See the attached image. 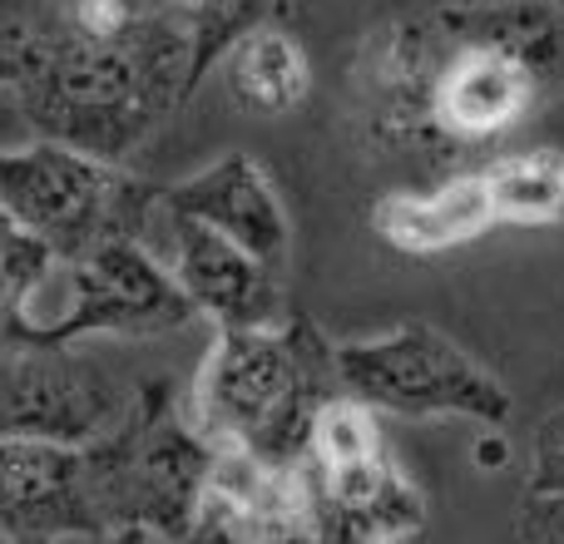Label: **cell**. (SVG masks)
I'll return each mask as SVG.
<instances>
[{
	"instance_id": "1",
	"label": "cell",
	"mask_w": 564,
	"mask_h": 544,
	"mask_svg": "<svg viewBox=\"0 0 564 544\" xmlns=\"http://www.w3.org/2000/svg\"><path fill=\"white\" fill-rule=\"evenodd\" d=\"M564 95V10L486 0L367 30L351 59V119L381 149L490 144L540 99Z\"/></svg>"
},
{
	"instance_id": "2",
	"label": "cell",
	"mask_w": 564,
	"mask_h": 544,
	"mask_svg": "<svg viewBox=\"0 0 564 544\" xmlns=\"http://www.w3.org/2000/svg\"><path fill=\"white\" fill-rule=\"evenodd\" d=\"M10 89L45 144L124 164L194 95V50L169 10H144L119 35H79L45 15L30 25V59Z\"/></svg>"
},
{
	"instance_id": "3",
	"label": "cell",
	"mask_w": 564,
	"mask_h": 544,
	"mask_svg": "<svg viewBox=\"0 0 564 544\" xmlns=\"http://www.w3.org/2000/svg\"><path fill=\"white\" fill-rule=\"evenodd\" d=\"M332 381V347H322L307 322L218 331L198 367L188 421L214 450H243L263 466L297 470L317 411L341 396Z\"/></svg>"
},
{
	"instance_id": "4",
	"label": "cell",
	"mask_w": 564,
	"mask_h": 544,
	"mask_svg": "<svg viewBox=\"0 0 564 544\" xmlns=\"http://www.w3.org/2000/svg\"><path fill=\"white\" fill-rule=\"evenodd\" d=\"M159 184L99 164L65 144L0 149V214L25 228L55 263H75L109 238H139Z\"/></svg>"
},
{
	"instance_id": "5",
	"label": "cell",
	"mask_w": 564,
	"mask_h": 544,
	"mask_svg": "<svg viewBox=\"0 0 564 544\" xmlns=\"http://www.w3.org/2000/svg\"><path fill=\"white\" fill-rule=\"evenodd\" d=\"M341 396L367 411L397 416H470L500 426L510 416V396L470 351H460L431 322H401L381 337L337 341L332 347Z\"/></svg>"
},
{
	"instance_id": "6",
	"label": "cell",
	"mask_w": 564,
	"mask_h": 544,
	"mask_svg": "<svg viewBox=\"0 0 564 544\" xmlns=\"http://www.w3.org/2000/svg\"><path fill=\"white\" fill-rule=\"evenodd\" d=\"M139 391L89 341L0 337V436L89 446L124 426Z\"/></svg>"
},
{
	"instance_id": "7",
	"label": "cell",
	"mask_w": 564,
	"mask_h": 544,
	"mask_svg": "<svg viewBox=\"0 0 564 544\" xmlns=\"http://www.w3.org/2000/svg\"><path fill=\"white\" fill-rule=\"evenodd\" d=\"M119 525L115 450L105 440L59 446V440L0 436V540L6 544H69L105 540Z\"/></svg>"
},
{
	"instance_id": "8",
	"label": "cell",
	"mask_w": 564,
	"mask_h": 544,
	"mask_svg": "<svg viewBox=\"0 0 564 544\" xmlns=\"http://www.w3.org/2000/svg\"><path fill=\"white\" fill-rule=\"evenodd\" d=\"M198 312L169 278V268L139 238H109L65 263V302L50 317L15 322L10 337L30 341H95V337H164Z\"/></svg>"
},
{
	"instance_id": "9",
	"label": "cell",
	"mask_w": 564,
	"mask_h": 544,
	"mask_svg": "<svg viewBox=\"0 0 564 544\" xmlns=\"http://www.w3.org/2000/svg\"><path fill=\"white\" fill-rule=\"evenodd\" d=\"M139 243L169 268V278L178 282V292L188 297V307L198 317L218 322V331L282 327L292 317L288 297H282V272L263 268L253 253L218 238L214 228L174 214L164 204V194L144 214Z\"/></svg>"
},
{
	"instance_id": "10",
	"label": "cell",
	"mask_w": 564,
	"mask_h": 544,
	"mask_svg": "<svg viewBox=\"0 0 564 544\" xmlns=\"http://www.w3.org/2000/svg\"><path fill=\"white\" fill-rule=\"evenodd\" d=\"M159 194H164V204L174 214L214 228L218 238L253 253L263 268L273 272L288 268V248H292L288 208H282L273 178L253 154H224L208 168H198V174L164 184Z\"/></svg>"
},
{
	"instance_id": "11",
	"label": "cell",
	"mask_w": 564,
	"mask_h": 544,
	"mask_svg": "<svg viewBox=\"0 0 564 544\" xmlns=\"http://www.w3.org/2000/svg\"><path fill=\"white\" fill-rule=\"evenodd\" d=\"M371 228L387 238L401 253H446V248L476 243L480 233L496 228L490 214V194L480 168L470 174H451L436 188H397V194H381L371 208Z\"/></svg>"
},
{
	"instance_id": "12",
	"label": "cell",
	"mask_w": 564,
	"mask_h": 544,
	"mask_svg": "<svg viewBox=\"0 0 564 544\" xmlns=\"http://www.w3.org/2000/svg\"><path fill=\"white\" fill-rule=\"evenodd\" d=\"M218 69H224L234 105L263 119L292 115L312 95V59L288 20H268V25L248 30L243 40H234Z\"/></svg>"
},
{
	"instance_id": "13",
	"label": "cell",
	"mask_w": 564,
	"mask_h": 544,
	"mask_svg": "<svg viewBox=\"0 0 564 544\" xmlns=\"http://www.w3.org/2000/svg\"><path fill=\"white\" fill-rule=\"evenodd\" d=\"M496 228H555L564 224V159L555 149H520L480 168Z\"/></svg>"
},
{
	"instance_id": "14",
	"label": "cell",
	"mask_w": 564,
	"mask_h": 544,
	"mask_svg": "<svg viewBox=\"0 0 564 544\" xmlns=\"http://www.w3.org/2000/svg\"><path fill=\"white\" fill-rule=\"evenodd\" d=\"M169 15L184 25L188 50H194V89L204 85L208 69L228 55L234 40L248 30L268 25V20H288L292 0H169Z\"/></svg>"
},
{
	"instance_id": "15",
	"label": "cell",
	"mask_w": 564,
	"mask_h": 544,
	"mask_svg": "<svg viewBox=\"0 0 564 544\" xmlns=\"http://www.w3.org/2000/svg\"><path fill=\"white\" fill-rule=\"evenodd\" d=\"M50 268H55V258H50L25 228H15L0 214V337H6L20 322V312L35 302Z\"/></svg>"
},
{
	"instance_id": "16",
	"label": "cell",
	"mask_w": 564,
	"mask_h": 544,
	"mask_svg": "<svg viewBox=\"0 0 564 544\" xmlns=\"http://www.w3.org/2000/svg\"><path fill=\"white\" fill-rule=\"evenodd\" d=\"M55 15L79 35H119L144 15V6L139 0H65Z\"/></svg>"
},
{
	"instance_id": "17",
	"label": "cell",
	"mask_w": 564,
	"mask_h": 544,
	"mask_svg": "<svg viewBox=\"0 0 564 544\" xmlns=\"http://www.w3.org/2000/svg\"><path fill=\"white\" fill-rule=\"evenodd\" d=\"M530 490H535V500L564 496V411H555L535 436V476H530Z\"/></svg>"
},
{
	"instance_id": "18",
	"label": "cell",
	"mask_w": 564,
	"mask_h": 544,
	"mask_svg": "<svg viewBox=\"0 0 564 544\" xmlns=\"http://www.w3.org/2000/svg\"><path fill=\"white\" fill-rule=\"evenodd\" d=\"M25 59H30V25H0V89L15 85Z\"/></svg>"
},
{
	"instance_id": "19",
	"label": "cell",
	"mask_w": 564,
	"mask_h": 544,
	"mask_svg": "<svg viewBox=\"0 0 564 544\" xmlns=\"http://www.w3.org/2000/svg\"><path fill=\"white\" fill-rule=\"evenodd\" d=\"M530 535L535 544H564V496H540V515Z\"/></svg>"
},
{
	"instance_id": "20",
	"label": "cell",
	"mask_w": 564,
	"mask_h": 544,
	"mask_svg": "<svg viewBox=\"0 0 564 544\" xmlns=\"http://www.w3.org/2000/svg\"><path fill=\"white\" fill-rule=\"evenodd\" d=\"M451 6H486V0H451Z\"/></svg>"
},
{
	"instance_id": "21",
	"label": "cell",
	"mask_w": 564,
	"mask_h": 544,
	"mask_svg": "<svg viewBox=\"0 0 564 544\" xmlns=\"http://www.w3.org/2000/svg\"><path fill=\"white\" fill-rule=\"evenodd\" d=\"M555 6H560V10H564V0H555Z\"/></svg>"
}]
</instances>
